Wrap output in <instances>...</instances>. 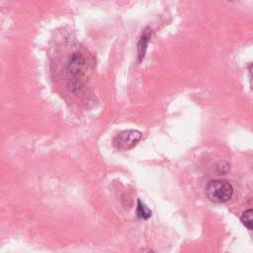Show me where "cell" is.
<instances>
[{"label": "cell", "mask_w": 253, "mask_h": 253, "mask_svg": "<svg viewBox=\"0 0 253 253\" xmlns=\"http://www.w3.org/2000/svg\"><path fill=\"white\" fill-rule=\"evenodd\" d=\"M207 197L213 203H225L233 194L231 184L226 180H212L206 188Z\"/></svg>", "instance_id": "cell-1"}, {"label": "cell", "mask_w": 253, "mask_h": 253, "mask_svg": "<svg viewBox=\"0 0 253 253\" xmlns=\"http://www.w3.org/2000/svg\"><path fill=\"white\" fill-rule=\"evenodd\" d=\"M86 69V58L80 52H74L70 55L67 61V70L72 77V87H79L81 80L85 74Z\"/></svg>", "instance_id": "cell-2"}, {"label": "cell", "mask_w": 253, "mask_h": 253, "mask_svg": "<svg viewBox=\"0 0 253 253\" xmlns=\"http://www.w3.org/2000/svg\"><path fill=\"white\" fill-rule=\"evenodd\" d=\"M141 132L136 129H126L119 132L113 139L114 146L119 150H128L141 139Z\"/></svg>", "instance_id": "cell-3"}, {"label": "cell", "mask_w": 253, "mask_h": 253, "mask_svg": "<svg viewBox=\"0 0 253 253\" xmlns=\"http://www.w3.org/2000/svg\"><path fill=\"white\" fill-rule=\"evenodd\" d=\"M150 37H151V30L149 28L144 29L140 36L138 43H137V51H138V55H137L138 59L137 60H138V62H141L144 58L146 47H147L148 42L150 40Z\"/></svg>", "instance_id": "cell-4"}, {"label": "cell", "mask_w": 253, "mask_h": 253, "mask_svg": "<svg viewBox=\"0 0 253 253\" xmlns=\"http://www.w3.org/2000/svg\"><path fill=\"white\" fill-rule=\"evenodd\" d=\"M240 220L244 226H246L248 229L253 230V209H248L244 211L241 214Z\"/></svg>", "instance_id": "cell-5"}, {"label": "cell", "mask_w": 253, "mask_h": 253, "mask_svg": "<svg viewBox=\"0 0 253 253\" xmlns=\"http://www.w3.org/2000/svg\"><path fill=\"white\" fill-rule=\"evenodd\" d=\"M136 215L138 218L147 219L151 216V211L147 209V207L140 201L137 200V207H136Z\"/></svg>", "instance_id": "cell-6"}, {"label": "cell", "mask_w": 253, "mask_h": 253, "mask_svg": "<svg viewBox=\"0 0 253 253\" xmlns=\"http://www.w3.org/2000/svg\"><path fill=\"white\" fill-rule=\"evenodd\" d=\"M249 70H250V73H251V75L253 76V64H251V65H250V67H249Z\"/></svg>", "instance_id": "cell-7"}]
</instances>
